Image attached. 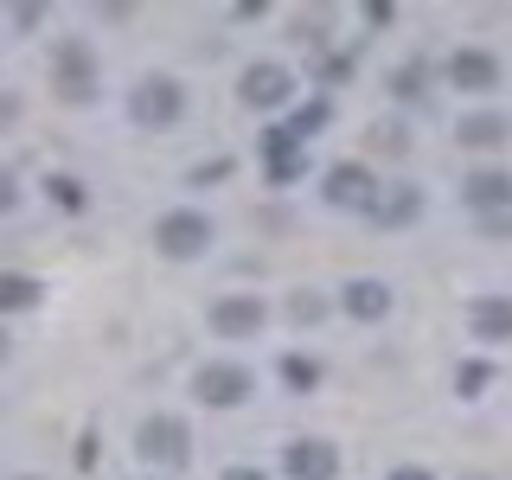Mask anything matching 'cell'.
Segmentation results:
<instances>
[{"instance_id":"9","label":"cell","mask_w":512,"mask_h":480,"mask_svg":"<svg viewBox=\"0 0 512 480\" xmlns=\"http://www.w3.org/2000/svg\"><path fill=\"white\" fill-rule=\"evenodd\" d=\"M263 320H269V308H263L256 295H224L218 308H212V327L224 333V340H250Z\"/></svg>"},{"instance_id":"23","label":"cell","mask_w":512,"mask_h":480,"mask_svg":"<svg viewBox=\"0 0 512 480\" xmlns=\"http://www.w3.org/2000/svg\"><path fill=\"white\" fill-rule=\"evenodd\" d=\"M455 391H461V397L487 391V365H461V372H455Z\"/></svg>"},{"instance_id":"13","label":"cell","mask_w":512,"mask_h":480,"mask_svg":"<svg viewBox=\"0 0 512 480\" xmlns=\"http://www.w3.org/2000/svg\"><path fill=\"white\" fill-rule=\"evenodd\" d=\"M506 135H512V122L493 116V109H480V116H461V122H455V141H461V148H500Z\"/></svg>"},{"instance_id":"11","label":"cell","mask_w":512,"mask_h":480,"mask_svg":"<svg viewBox=\"0 0 512 480\" xmlns=\"http://www.w3.org/2000/svg\"><path fill=\"white\" fill-rule=\"evenodd\" d=\"M461 199H468L480 218H487V212H506V205H512V173H493V167L487 173H468Z\"/></svg>"},{"instance_id":"31","label":"cell","mask_w":512,"mask_h":480,"mask_svg":"<svg viewBox=\"0 0 512 480\" xmlns=\"http://www.w3.org/2000/svg\"><path fill=\"white\" fill-rule=\"evenodd\" d=\"M0 359H7V333H0Z\"/></svg>"},{"instance_id":"2","label":"cell","mask_w":512,"mask_h":480,"mask_svg":"<svg viewBox=\"0 0 512 480\" xmlns=\"http://www.w3.org/2000/svg\"><path fill=\"white\" fill-rule=\"evenodd\" d=\"M154 250L173 256V263H192V256L212 250V218L205 212H167L154 224Z\"/></svg>"},{"instance_id":"25","label":"cell","mask_w":512,"mask_h":480,"mask_svg":"<svg viewBox=\"0 0 512 480\" xmlns=\"http://www.w3.org/2000/svg\"><path fill=\"white\" fill-rule=\"evenodd\" d=\"M480 231H487V237H512V205H506V212H487Z\"/></svg>"},{"instance_id":"1","label":"cell","mask_w":512,"mask_h":480,"mask_svg":"<svg viewBox=\"0 0 512 480\" xmlns=\"http://www.w3.org/2000/svg\"><path fill=\"white\" fill-rule=\"evenodd\" d=\"M52 90L64 103H90L96 96V58L84 39H58L52 45Z\"/></svg>"},{"instance_id":"28","label":"cell","mask_w":512,"mask_h":480,"mask_svg":"<svg viewBox=\"0 0 512 480\" xmlns=\"http://www.w3.org/2000/svg\"><path fill=\"white\" fill-rule=\"evenodd\" d=\"M20 116V103H13V96H0V122H13Z\"/></svg>"},{"instance_id":"7","label":"cell","mask_w":512,"mask_h":480,"mask_svg":"<svg viewBox=\"0 0 512 480\" xmlns=\"http://www.w3.org/2000/svg\"><path fill=\"white\" fill-rule=\"evenodd\" d=\"M288 90H295V77H288L282 64H250L244 84H237V96H244L250 109H282V103H288Z\"/></svg>"},{"instance_id":"21","label":"cell","mask_w":512,"mask_h":480,"mask_svg":"<svg viewBox=\"0 0 512 480\" xmlns=\"http://www.w3.org/2000/svg\"><path fill=\"white\" fill-rule=\"evenodd\" d=\"M372 148H378V154H404L410 141H404V128H397V122H378V128H372Z\"/></svg>"},{"instance_id":"4","label":"cell","mask_w":512,"mask_h":480,"mask_svg":"<svg viewBox=\"0 0 512 480\" xmlns=\"http://www.w3.org/2000/svg\"><path fill=\"white\" fill-rule=\"evenodd\" d=\"M135 448H141V461H160V468H186L192 436H186L180 416H148V423H141V436H135Z\"/></svg>"},{"instance_id":"8","label":"cell","mask_w":512,"mask_h":480,"mask_svg":"<svg viewBox=\"0 0 512 480\" xmlns=\"http://www.w3.org/2000/svg\"><path fill=\"white\" fill-rule=\"evenodd\" d=\"M282 468L295 474V480H333V474H340V455H333V442H320V436H301V442H288Z\"/></svg>"},{"instance_id":"14","label":"cell","mask_w":512,"mask_h":480,"mask_svg":"<svg viewBox=\"0 0 512 480\" xmlns=\"http://www.w3.org/2000/svg\"><path fill=\"white\" fill-rule=\"evenodd\" d=\"M468 320H474L480 340H512V301L506 295H480L468 308Z\"/></svg>"},{"instance_id":"18","label":"cell","mask_w":512,"mask_h":480,"mask_svg":"<svg viewBox=\"0 0 512 480\" xmlns=\"http://www.w3.org/2000/svg\"><path fill=\"white\" fill-rule=\"evenodd\" d=\"M45 192H52V199L64 205V212H84V186H77L71 173H58V180H45Z\"/></svg>"},{"instance_id":"16","label":"cell","mask_w":512,"mask_h":480,"mask_svg":"<svg viewBox=\"0 0 512 480\" xmlns=\"http://www.w3.org/2000/svg\"><path fill=\"white\" fill-rule=\"evenodd\" d=\"M263 154H269V173H276V180H295V173H301V141L288 135V128H269Z\"/></svg>"},{"instance_id":"5","label":"cell","mask_w":512,"mask_h":480,"mask_svg":"<svg viewBox=\"0 0 512 480\" xmlns=\"http://www.w3.org/2000/svg\"><path fill=\"white\" fill-rule=\"evenodd\" d=\"M192 391H199V404H212V410H231V404H244V397L256 391V378L244 372V365H199Z\"/></svg>"},{"instance_id":"30","label":"cell","mask_w":512,"mask_h":480,"mask_svg":"<svg viewBox=\"0 0 512 480\" xmlns=\"http://www.w3.org/2000/svg\"><path fill=\"white\" fill-rule=\"evenodd\" d=\"M391 480H429L423 468H391Z\"/></svg>"},{"instance_id":"24","label":"cell","mask_w":512,"mask_h":480,"mask_svg":"<svg viewBox=\"0 0 512 480\" xmlns=\"http://www.w3.org/2000/svg\"><path fill=\"white\" fill-rule=\"evenodd\" d=\"M288 314H295V320H320V314H327V301H320V295H308V288H301V295L288 301Z\"/></svg>"},{"instance_id":"20","label":"cell","mask_w":512,"mask_h":480,"mask_svg":"<svg viewBox=\"0 0 512 480\" xmlns=\"http://www.w3.org/2000/svg\"><path fill=\"white\" fill-rule=\"evenodd\" d=\"M391 96H404V103H416V96H423V64H404V71L391 77Z\"/></svg>"},{"instance_id":"10","label":"cell","mask_w":512,"mask_h":480,"mask_svg":"<svg viewBox=\"0 0 512 480\" xmlns=\"http://www.w3.org/2000/svg\"><path fill=\"white\" fill-rule=\"evenodd\" d=\"M448 77H455V90L487 96L493 84H500V58H493V52H455V58H448Z\"/></svg>"},{"instance_id":"27","label":"cell","mask_w":512,"mask_h":480,"mask_svg":"<svg viewBox=\"0 0 512 480\" xmlns=\"http://www.w3.org/2000/svg\"><path fill=\"white\" fill-rule=\"evenodd\" d=\"M0 212H13V173L0 167Z\"/></svg>"},{"instance_id":"12","label":"cell","mask_w":512,"mask_h":480,"mask_svg":"<svg viewBox=\"0 0 512 480\" xmlns=\"http://www.w3.org/2000/svg\"><path fill=\"white\" fill-rule=\"evenodd\" d=\"M340 308H346L352 320H384V314H391V288L372 282V276H365V282H346Z\"/></svg>"},{"instance_id":"26","label":"cell","mask_w":512,"mask_h":480,"mask_svg":"<svg viewBox=\"0 0 512 480\" xmlns=\"http://www.w3.org/2000/svg\"><path fill=\"white\" fill-rule=\"evenodd\" d=\"M39 20H45L39 7H13V26H20V32H32V26H39Z\"/></svg>"},{"instance_id":"19","label":"cell","mask_w":512,"mask_h":480,"mask_svg":"<svg viewBox=\"0 0 512 480\" xmlns=\"http://www.w3.org/2000/svg\"><path fill=\"white\" fill-rule=\"evenodd\" d=\"M282 378L295 384V391H314V384H320V365L314 359H282Z\"/></svg>"},{"instance_id":"15","label":"cell","mask_w":512,"mask_h":480,"mask_svg":"<svg viewBox=\"0 0 512 480\" xmlns=\"http://www.w3.org/2000/svg\"><path fill=\"white\" fill-rule=\"evenodd\" d=\"M416 212H423V192H416V186H384L378 199H372V218L378 224H410Z\"/></svg>"},{"instance_id":"29","label":"cell","mask_w":512,"mask_h":480,"mask_svg":"<svg viewBox=\"0 0 512 480\" xmlns=\"http://www.w3.org/2000/svg\"><path fill=\"white\" fill-rule=\"evenodd\" d=\"M224 480H269V474H256V468H231Z\"/></svg>"},{"instance_id":"22","label":"cell","mask_w":512,"mask_h":480,"mask_svg":"<svg viewBox=\"0 0 512 480\" xmlns=\"http://www.w3.org/2000/svg\"><path fill=\"white\" fill-rule=\"evenodd\" d=\"M320 122H327V103H308V109H295V122H288V135L301 141V135H314Z\"/></svg>"},{"instance_id":"3","label":"cell","mask_w":512,"mask_h":480,"mask_svg":"<svg viewBox=\"0 0 512 480\" xmlns=\"http://www.w3.org/2000/svg\"><path fill=\"white\" fill-rule=\"evenodd\" d=\"M180 109H186V90L173 84V77H141L135 96H128V116H135L141 128H167V122H180Z\"/></svg>"},{"instance_id":"17","label":"cell","mask_w":512,"mask_h":480,"mask_svg":"<svg viewBox=\"0 0 512 480\" xmlns=\"http://www.w3.org/2000/svg\"><path fill=\"white\" fill-rule=\"evenodd\" d=\"M32 301H39V282H32V276H0V314L32 308Z\"/></svg>"},{"instance_id":"6","label":"cell","mask_w":512,"mask_h":480,"mask_svg":"<svg viewBox=\"0 0 512 480\" xmlns=\"http://www.w3.org/2000/svg\"><path fill=\"white\" fill-rule=\"evenodd\" d=\"M372 199H378V186L359 160H340V167L327 173V205H340V212H372Z\"/></svg>"}]
</instances>
